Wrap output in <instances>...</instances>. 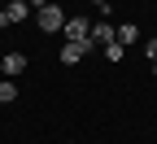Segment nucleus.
Instances as JSON below:
<instances>
[{
	"mask_svg": "<svg viewBox=\"0 0 157 144\" xmlns=\"http://www.w3.org/2000/svg\"><path fill=\"white\" fill-rule=\"evenodd\" d=\"M113 39H118L113 22H105V18H101V22H92V44H96V48H105V44H113Z\"/></svg>",
	"mask_w": 157,
	"mask_h": 144,
	"instance_id": "nucleus-4",
	"label": "nucleus"
},
{
	"mask_svg": "<svg viewBox=\"0 0 157 144\" xmlns=\"http://www.w3.org/2000/svg\"><path fill=\"white\" fill-rule=\"evenodd\" d=\"M35 22H39V31H61V26H66V9L48 0V5L35 9Z\"/></svg>",
	"mask_w": 157,
	"mask_h": 144,
	"instance_id": "nucleus-1",
	"label": "nucleus"
},
{
	"mask_svg": "<svg viewBox=\"0 0 157 144\" xmlns=\"http://www.w3.org/2000/svg\"><path fill=\"white\" fill-rule=\"evenodd\" d=\"M17 100V88H13V79H0V105H13Z\"/></svg>",
	"mask_w": 157,
	"mask_h": 144,
	"instance_id": "nucleus-9",
	"label": "nucleus"
},
{
	"mask_svg": "<svg viewBox=\"0 0 157 144\" xmlns=\"http://www.w3.org/2000/svg\"><path fill=\"white\" fill-rule=\"evenodd\" d=\"M101 53H105V61H109V66H118V61H122V57H127V48H122V44H118V39H113V44H105Z\"/></svg>",
	"mask_w": 157,
	"mask_h": 144,
	"instance_id": "nucleus-8",
	"label": "nucleus"
},
{
	"mask_svg": "<svg viewBox=\"0 0 157 144\" xmlns=\"http://www.w3.org/2000/svg\"><path fill=\"white\" fill-rule=\"evenodd\" d=\"M92 5H96V9H101V13H109V9H113V5H109V0H92Z\"/></svg>",
	"mask_w": 157,
	"mask_h": 144,
	"instance_id": "nucleus-11",
	"label": "nucleus"
},
{
	"mask_svg": "<svg viewBox=\"0 0 157 144\" xmlns=\"http://www.w3.org/2000/svg\"><path fill=\"white\" fill-rule=\"evenodd\" d=\"M144 53H148V61H157V39H144Z\"/></svg>",
	"mask_w": 157,
	"mask_h": 144,
	"instance_id": "nucleus-10",
	"label": "nucleus"
},
{
	"mask_svg": "<svg viewBox=\"0 0 157 144\" xmlns=\"http://www.w3.org/2000/svg\"><path fill=\"white\" fill-rule=\"evenodd\" d=\"M0 70H5V74H22V70H26V53H5Z\"/></svg>",
	"mask_w": 157,
	"mask_h": 144,
	"instance_id": "nucleus-6",
	"label": "nucleus"
},
{
	"mask_svg": "<svg viewBox=\"0 0 157 144\" xmlns=\"http://www.w3.org/2000/svg\"><path fill=\"white\" fill-rule=\"evenodd\" d=\"M5 13H9V26L13 22H26V18H31V0H9Z\"/></svg>",
	"mask_w": 157,
	"mask_h": 144,
	"instance_id": "nucleus-5",
	"label": "nucleus"
},
{
	"mask_svg": "<svg viewBox=\"0 0 157 144\" xmlns=\"http://www.w3.org/2000/svg\"><path fill=\"white\" fill-rule=\"evenodd\" d=\"M0 26H9V13H5V9H0Z\"/></svg>",
	"mask_w": 157,
	"mask_h": 144,
	"instance_id": "nucleus-12",
	"label": "nucleus"
},
{
	"mask_svg": "<svg viewBox=\"0 0 157 144\" xmlns=\"http://www.w3.org/2000/svg\"><path fill=\"white\" fill-rule=\"evenodd\" d=\"M61 35H66V44H78V39H92V22H87L83 13H78V18H66Z\"/></svg>",
	"mask_w": 157,
	"mask_h": 144,
	"instance_id": "nucleus-2",
	"label": "nucleus"
},
{
	"mask_svg": "<svg viewBox=\"0 0 157 144\" xmlns=\"http://www.w3.org/2000/svg\"><path fill=\"white\" fill-rule=\"evenodd\" d=\"M92 48H96L92 39H78V44H61V61H66V66H78V61H83Z\"/></svg>",
	"mask_w": 157,
	"mask_h": 144,
	"instance_id": "nucleus-3",
	"label": "nucleus"
},
{
	"mask_svg": "<svg viewBox=\"0 0 157 144\" xmlns=\"http://www.w3.org/2000/svg\"><path fill=\"white\" fill-rule=\"evenodd\" d=\"M153 79H157V61H153Z\"/></svg>",
	"mask_w": 157,
	"mask_h": 144,
	"instance_id": "nucleus-13",
	"label": "nucleus"
},
{
	"mask_svg": "<svg viewBox=\"0 0 157 144\" xmlns=\"http://www.w3.org/2000/svg\"><path fill=\"white\" fill-rule=\"evenodd\" d=\"M118 44H140V26H135V22H122V26H118Z\"/></svg>",
	"mask_w": 157,
	"mask_h": 144,
	"instance_id": "nucleus-7",
	"label": "nucleus"
}]
</instances>
